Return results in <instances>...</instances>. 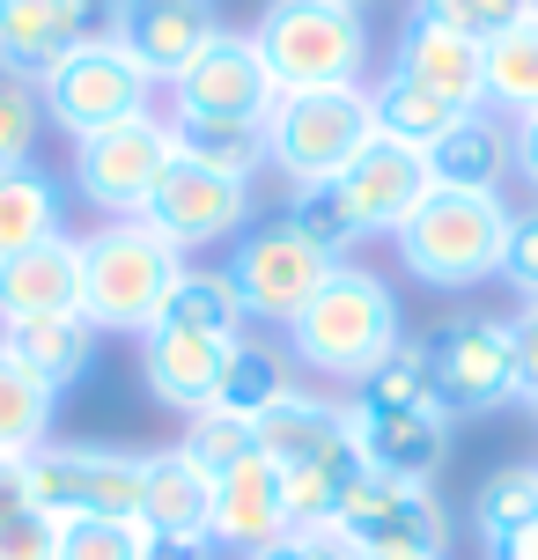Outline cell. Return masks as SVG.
Returning <instances> with one entry per match:
<instances>
[{"instance_id":"obj_28","label":"cell","mask_w":538,"mask_h":560,"mask_svg":"<svg viewBox=\"0 0 538 560\" xmlns=\"http://www.w3.org/2000/svg\"><path fill=\"white\" fill-rule=\"evenodd\" d=\"M59 236V185L37 163L0 170V258H23Z\"/></svg>"},{"instance_id":"obj_33","label":"cell","mask_w":538,"mask_h":560,"mask_svg":"<svg viewBox=\"0 0 538 560\" xmlns=\"http://www.w3.org/2000/svg\"><path fill=\"white\" fill-rule=\"evenodd\" d=\"M347 406H362V413H406V406H435V392H428V354L421 339H398L384 362L369 369L362 384H354V398Z\"/></svg>"},{"instance_id":"obj_32","label":"cell","mask_w":538,"mask_h":560,"mask_svg":"<svg viewBox=\"0 0 538 560\" xmlns=\"http://www.w3.org/2000/svg\"><path fill=\"white\" fill-rule=\"evenodd\" d=\"M487 112H502L510 126L538 112V15L487 45Z\"/></svg>"},{"instance_id":"obj_23","label":"cell","mask_w":538,"mask_h":560,"mask_svg":"<svg viewBox=\"0 0 538 560\" xmlns=\"http://www.w3.org/2000/svg\"><path fill=\"white\" fill-rule=\"evenodd\" d=\"M96 339H104V332L89 325L82 310H74V317H30V325H0V347H8V354H15V362H23L52 398L74 392L89 369H96Z\"/></svg>"},{"instance_id":"obj_37","label":"cell","mask_w":538,"mask_h":560,"mask_svg":"<svg viewBox=\"0 0 538 560\" xmlns=\"http://www.w3.org/2000/svg\"><path fill=\"white\" fill-rule=\"evenodd\" d=\"M480 538H502V532H524L538 524V465H502V472L480 487Z\"/></svg>"},{"instance_id":"obj_50","label":"cell","mask_w":538,"mask_h":560,"mask_svg":"<svg viewBox=\"0 0 538 560\" xmlns=\"http://www.w3.org/2000/svg\"><path fill=\"white\" fill-rule=\"evenodd\" d=\"M340 8H362V0H340Z\"/></svg>"},{"instance_id":"obj_17","label":"cell","mask_w":538,"mask_h":560,"mask_svg":"<svg viewBox=\"0 0 538 560\" xmlns=\"http://www.w3.org/2000/svg\"><path fill=\"white\" fill-rule=\"evenodd\" d=\"M347 428H354V450L376 479H421L435 487L443 457H451V413L443 406H406V413H362L347 406Z\"/></svg>"},{"instance_id":"obj_40","label":"cell","mask_w":538,"mask_h":560,"mask_svg":"<svg viewBox=\"0 0 538 560\" xmlns=\"http://www.w3.org/2000/svg\"><path fill=\"white\" fill-rule=\"evenodd\" d=\"M502 280L524 303H538V207H510V244H502Z\"/></svg>"},{"instance_id":"obj_35","label":"cell","mask_w":538,"mask_h":560,"mask_svg":"<svg viewBox=\"0 0 538 560\" xmlns=\"http://www.w3.org/2000/svg\"><path fill=\"white\" fill-rule=\"evenodd\" d=\"M177 450H185V457H192L207 479H222L229 465H244V457L258 450V435H252V420H236V413H222V406H207V413L185 420V443H177Z\"/></svg>"},{"instance_id":"obj_41","label":"cell","mask_w":538,"mask_h":560,"mask_svg":"<svg viewBox=\"0 0 538 560\" xmlns=\"http://www.w3.org/2000/svg\"><path fill=\"white\" fill-rule=\"evenodd\" d=\"M0 560H59V524L45 509H23L0 524Z\"/></svg>"},{"instance_id":"obj_24","label":"cell","mask_w":538,"mask_h":560,"mask_svg":"<svg viewBox=\"0 0 538 560\" xmlns=\"http://www.w3.org/2000/svg\"><path fill=\"white\" fill-rule=\"evenodd\" d=\"M421 163H428V185H443V192H502V177H510V126L494 112H465Z\"/></svg>"},{"instance_id":"obj_20","label":"cell","mask_w":538,"mask_h":560,"mask_svg":"<svg viewBox=\"0 0 538 560\" xmlns=\"http://www.w3.org/2000/svg\"><path fill=\"white\" fill-rule=\"evenodd\" d=\"M391 74L435 89L457 112H487V45H472V37H457V30H443V23H421V15H413V23L398 30Z\"/></svg>"},{"instance_id":"obj_7","label":"cell","mask_w":538,"mask_h":560,"mask_svg":"<svg viewBox=\"0 0 538 560\" xmlns=\"http://www.w3.org/2000/svg\"><path fill=\"white\" fill-rule=\"evenodd\" d=\"M23 472H30V509H45L52 524H82V516L141 524V487H148L141 450L45 443L37 457H23Z\"/></svg>"},{"instance_id":"obj_49","label":"cell","mask_w":538,"mask_h":560,"mask_svg":"<svg viewBox=\"0 0 538 560\" xmlns=\"http://www.w3.org/2000/svg\"><path fill=\"white\" fill-rule=\"evenodd\" d=\"M524 406H531V420H538V384H524Z\"/></svg>"},{"instance_id":"obj_45","label":"cell","mask_w":538,"mask_h":560,"mask_svg":"<svg viewBox=\"0 0 538 560\" xmlns=\"http://www.w3.org/2000/svg\"><path fill=\"white\" fill-rule=\"evenodd\" d=\"M30 509V472H23V457H0V524L8 516H23Z\"/></svg>"},{"instance_id":"obj_51","label":"cell","mask_w":538,"mask_h":560,"mask_svg":"<svg viewBox=\"0 0 538 560\" xmlns=\"http://www.w3.org/2000/svg\"><path fill=\"white\" fill-rule=\"evenodd\" d=\"M531 15H538V8H531Z\"/></svg>"},{"instance_id":"obj_4","label":"cell","mask_w":538,"mask_h":560,"mask_svg":"<svg viewBox=\"0 0 538 560\" xmlns=\"http://www.w3.org/2000/svg\"><path fill=\"white\" fill-rule=\"evenodd\" d=\"M252 45L273 89H362L369 67L362 8H340V0H266Z\"/></svg>"},{"instance_id":"obj_12","label":"cell","mask_w":538,"mask_h":560,"mask_svg":"<svg viewBox=\"0 0 538 560\" xmlns=\"http://www.w3.org/2000/svg\"><path fill=\"white\" fill-rule=\"evenodd\" d=\"M118 30V0H0V67L45 82L74 45Z\"/></svg>"},{"instance_id":"obj_31","label":"cell","mask_w":538,"mask_h":560,"mask_svg":"<svg viewBox=\"0 0 538 560\" xmlns=\"http://www.w3.org/2000/svg\"><path fill=\"white\" fill-rule=\"evenodd\" d=\"M155 325H177V332H207V339H244V303L229 273H207V266H185L171 288V303Z\"/></svg>"},{"instance_id":"obj_26","label":"cell","mask_w":538,"mask_h":560,"mask_svg":"<svg viewBox=\"0 0 538 560\" xmlns=\"http://www.w3.org/2000/svg\"><path fill=\"white\" fill-rule=\"evenodd\" d=\"M288 392H295V362H288V347H273V339H236V347H229V369H222L214 406L258 428V420L273 413Z\"/></svg>"},{"instance_id":"obj_2","label":"cell","mask_w":538,"mask_h":560,"mask_svg":"<svg viewBox=\"0 0 538 560\" xmlns=\"http://www.w3.org/2000/svg\"><path fill=\"white\" fill-rule=\"evenodd\" d=\"M177 273H185V252L163 244L155 229L133 214V222H104L82 236V317L96 332H155V317L171 303Z\"/></svg>"},{"instance_id":"obj_42","label":"cell","mask_w":538,"mask_h":560,"mask_svg":"<svg viewBox=\"0 0 538 560\" xmlns=\"http://www.w3.org/2000/svg\"><path fill=\"white\" fill-rule=\"evenodd\" d=\"M252 560H362V553H354L340 532H288L281 546H266V553H252Z\"/></svg>"},{"instance_id":"obj_29","label":"cell","mask_w":538,"mask_h":560,"mask_svg":"<svg viewBox=\"0 0 538 560\" xmlns=\"http://www.w3.org/2000/svg\"><path fill=\"white\" fill-rule=\"evenodd\" d=\"M171 148L199 170H222V177H244L266 163V133L244 126V118H199V112H171Z\"/></svg>"},{"instance_id":"obj_47","label":"cell","mask_w":538,"mask_h":560,"mask_svg":"<svg viewBox=\"0 0 538 560\" xmlns=\"http://www.w3.org/2000/svg\"><path fill=\"white\" fill-rule=\"evenodd\" d=\"M487 560H538V524H524V532H502V538H487Z\"/></svg>"},{"instance_id":"obj_43","label":"cell","mask_w":538,"mask_h":560,"mask_svg":"<svg viewBox=\"0 0 538 560\" xmlns=\"http://www.w3.org/2000/svg\"><path fill=\"white\" fill-rule=\"evenodd\" d=\"M510 170H516V177H524V185L538 192V112L510 126Z\"/></svg>"},{"instance_id":"obj_38","label":"cell","mask_w":538,"mask_h":560,"mask_svg":"<svg viewBox=\"0 0 538 560\" xmlns=\"http://www.w3.org/2000/svg\"><path fill=\"white\" fill-rule=\"evenodd\" d=\"M37 133H45V96H37V82L0 67V170L30 163L37 155Z\"/></svg>"},{"instance_id":"obj_21","label":"cell","mask_w":538,"mask_h":560,"mask_svg":"<svg viewBox=\"0 0 538 560\" xmlns=\"http://www.w3.org/2000/svg\"><path fill=\"white\" fill-rule=\"evenodd\" d=\"M82 310V236L59 229L52 244L23 258H0V325H30V317H74Z\"/></svg>"},{"instance_id":"obj_14","label":"cell","mask_w":538,"mask_h":560,"mask_svg":"<svg viewBox=\"0 0 538 560\" xmlns=\"http://www.w3.org/2000/svg\"><path fill=\"white\" fill-rule=\"evenodd\" d=\"M177 112H199V118H244V126H266L273 112V74H266V59H258L252 30H214L199 59L177 74Z\"/></svg>"},{"instance_id":"obj_15","label":"cell","mask_w":538,"mask_h":560,"mask_svg":"<svg viewBox=\"0 0 538 560\" xmlns=\"http://www.w3.org/2000/svg\"><path fill=\"white\" fill-rule=\"evenodd\" d=\"M214 0H118V52L141 67L148 82H177L214 37Z\"/></svg>"},{"instance_id":"obj_3","label":"cell","mask_w":538,"mask_h":560,"mask_svg":"<svg viewBox=\"0 0 538 560\" xmlns=\"http://www.w3.org/2000/svg\"><path fill=\"white\" fill-rule=\"evenodd\" d=\"M398 266L428 288H472V280L502 273V244H510V199L502 192H443L428 185V199L398 222Z\"/></svg>"},{"instance_id":"obj_19","label":"cell","mask_w":538,"mask_h":560,"mask_svg":"<svg viewBox=\"0 0 538 560\" xmlns=\"http://www.w3.org/2000/svg\"><path fill=\"white\" fill-rule=\"evenodd\" d=\"M229 347L236 339H207V332H177V325H155L141 332V376L148 392L163 398L171 413H207L214 392H222V369H229Z\"/></svg>"},{"instance_id":"obj_1","label":"cell","mask_w":538,"mask_h":560,"mask_svg":"<svg viewBox=\"0 0 538 560\" xmlns=\"http://www.w3.org/2000/svg\"><path fill=\"white\" fill-rule=\"evenodd\" d=\"M398 339H406V325H398L391 280L369 273V266H347V258L325 273V288L303 303V317L288 325L295 362L317 369V376H340V384H362Z\"/></svg>"},{"instance_id":"obj_48","label":"cell","mask_w":538,"mask_h":560,"mask_svg":"<svg viewBox=\"0 0 538 560\" xmlns=\"http://www.w3.org/2000/svg\"><path fill=\"white\" fill-rule=\"evenodd\" d=\"M362 560H451V553H428V546H398V553H362Z\"/></svg>"},{"instance_id":"obj_6","label":"cell","mask_w":538,"mask_h":560,"mask_svg":"<svg viewBox=\"0 0 538 560\" xmlns=\"http://www.w3.org/2000/svg\"><path fill=\"white\" fill-rule=\"evenodd\" d=\"M428 354V392L451 420L465 413H494L524 398V369H516V332L510 317H487V310H465V317H443L435 332L421 339Z\"/></svg>"},{"instance_id":"obj_8","label":"cell","mask_w":538,"mask_h":560,"mask_svg":"<svg viewBox=\"0 0 538 560\" xmlns=\"http://www.w3.org/2000/svg\"><path fill=\"white\" fill-rule=\"evenodd\" d=\"M37 96H45V118H52L59 133L89 140V133H104V126H118V118H141L155 104V82L118 52V37H96V45H74V52L59 59L52 74L37 82Z\"/></svg>"},{"instance_id":"obj_16","label":"cell","mask_w":538,"mask_h":560,"mask_svg":"<svg viewBox=\"0 0 538 560\" xmlns=\"http://www.w3.org/2000/svg\"><path fill=\"white\" fill-rule=\"evenodd\" d=\"M332 192L347 199V214H354L362 236H398V222L428 199V163L413 148H398V140L376 133L362 155L332 177Z\"/></svg>"},{"instance_id":"obj_10","label":"cell","mask_w":538,"mask_h":560,"mask_svg":"<svg viewBox=\"0 0 538 560\" xmlns=\"http://www.w3.org/2000/svg\"><path fill=\"white\" fill-rule=\"evenodd\" d=\"M332 266H340V258H325L311 236H295L288 222H266V229H252V236L236 244V258H229L222 273H229V288H236L244 317L295 325V317H303V303L325 288V273H332Z\"/></svg>"},{"instance_id":"obj_18","label":"cell","mask_w":538,"mask_h":560,"mask_svg":"<svg viewBox=\"0 0 538 560\" xmlns=\"http://www.w3.org/2000/svg\"><path fill=\"white\" fill-rule=\"evenodd\" d=\"M295 532L288 524V479L273 457H244V465H229L222 479H214V546H229V553H266V546H281V538Z\"/></svg>"},{"instance_id":"obj_5","label":"cell","mask_w":538,"mask_h":560,"mask_svg":"<svg viewBox=\"0 0 538 560\" xmlns=\"http://www.w3.org/2000/svg\"><path fill=\"white\" fill-rule=\"evenodd\" d=\"M258 133H266V163L288 177V192L295 185H332L376 140L369 89H281Z\"/></svg>"},{"instance_id":"obj_27","label":"cell","mask_w":538,"mask_h":560,"mask_svg":"<svg viewBox=\"0 0 538 560\" xmlns=\"http://www.w3.org/2000/svg\"><path fill=\"white\" fill-rule=\"evenodd\" d=\"M369 118H376V133H384V140H398V148L428 155V148L451 133L465 112H457V104H443L435 89L406 82V74H384V82L369 89Z\"/></svg>"},{"instance_id":"obj_25","label":"cell","mask_w":538,"mask_h":560,"mask_svg":"<svg viewBox=\"0 0 538 560\" xmlns=\"http://www.w3.org/2000/svg\"><path fill=\"white\" fill-rule=\"evenodd\" d=\"M258 435V457H273L281 472H295V465H317V457H332V450L354 443V428H347V406H332V398L317 392H288L273 413L252 428Z\"/></svg>"},{"instance_id":"obj_9","label":"cell","mask_w":538,"mask_h":560,"mask_svg":"<svg viewBox=\"0 0 538 560\" xmlns=\"http://www.w3.org/2000/svg\"><path fill=\"white\" fill-rule=\"evenodd\" d=\"M171 118H118V126H104V133L74 140V192L104 214V222H133L148 207V192H155V177L171 170Z\"/></svg>"},{"instance_id":"obj_11","label":"cell","mask_w":538,"mask_h":560,"mask_svg":"<svg viewBox=\"0 0 538 560\" xmlns=\"http://www.w3.org/2000/svg\"><path fill=\"white\" fill-rule=\"evenodd\" d=\"M141 222L177 244V252H207V244H229L236 229L252 222V185L244 177H222V170H199L185 155H171V170L155 177Z\"/></svg>"},{"instance_id":"obj_44","label":"cell","mask_w":538,"mask_h":560,"mask_svg":"<svg viewBox=\"0 0 538 560\" xmlns=\"http://www.w3.org/2000/svg\"><path fill=\"white\" fill-rule=\"evenodd\" d=\"M510 332H516V369H524V384H538V303L516 310Z\"/></svg>"},{"instance_id":"obj_46","label":"cell","mask_w":538,"mask_h":560,"mask_svg":"<svg viewBox=\"0 0 538 560\" xmlns=\"http://www.w3.org/2000/svg\"><path fill=\"white\" fill-rule=\"evenodd\" d=\"M141 560H214V538H148Z\"/></svg>"},{"instance_id":"obj_34","label":"cell","mask_w":538,"mask_h":560,"mask_svg":"<svg viewBox=\"0 0 538 560\" xmlns=\"http://www.w3.org/2000/svg\"><path fill=\"white\" fill-rule=\"evenodd\" d=\"M281 222L295 229V236H311L325 258H340L347 244H362V229H354V214H347V199L332 192V185H295Z\"/></svg>"},{"instance_id":"obj_30","label":"cell","mask_w":538,"mask_h":560,"mask_svg":"<svg viewBox=\"0 0 538 560\" xmlns=\"http://www.w3.org/2000/svg\"><path fill=\"white\" fill-rule=\"evenodd\" d=\"M52 406L59 398L0 347V457H37L52 443Z\"/></svg>"},{"instance_id":"obj_39","label":"cell","mask_w":538,"mask_h":560,"mask_svg":"<svg viewBox=\"0 0 538 560\" xmlns=\"http://www.w3.org/2000/svg\"><path fill=\"white\" fill-rule=\"evenodd\" d=\"M148 524H118V516H82L59 524V560H141Z\"/></svg>"},{"instance_id":"obj_36","label":"cell","mask_w":538,"mask_h":560,"mask_svg":"<svg viewBox=\"0 0 538 560\" xmlns=\"http://www.w3.org/2000/svg\"><path fill=\"white\" fill-rule=\"evenodd\" d=\"M531 8L538 0H413L421 23H443V30H457V37H472V45H494L502 30L531 23Z\"/></svg>"},{"instance_id":"obj_13","label":"cell","mask_w":538,"mask_h":560,"mask_svg":"<svg viewBox=\"0 0 538 560\" xmlns=\"http://www.w3.org/2000/svg\"><path fill=\"white\" fill-rule=\"evenodd\" d=\"M332 532H340L354 553H398V546L451 553V516H443V502H435V487H421V479L362 472V487L347 494V509H340Z\"/></svg>"},{"instance_id":"obj_22","label":"cell","mask_w":538,"mask_h":560,"mask_svg":"<svg viewBox=\"0 0 538 560\" xmlns=\"http://www.w3.org/2000/svg\"><path fill=\"white\" fill-rule=\"evenodd\" d=\"M141 524L148 538H214V479L185 450H148Z\"/></svg>"}]
</instances>
